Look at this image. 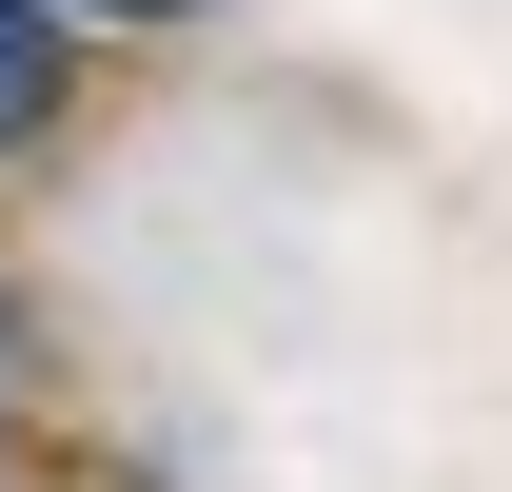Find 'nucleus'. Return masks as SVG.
<instances>
[{"mask_svg": "<svg viewBox=\"0 0 512 492\" xmlns=\"http://www.w3.org/2000/svg\"><path fill=\"white\" fill-rule=\"evenodd\" d=\"M79 20H197V0H79Z\"/></svg>", "mask_w": 512, "mask_h": 492, "instance_id": "nucleus-2", "label": "nucleus"}, {"mask_svg": "<svg viewBox=\"0 0 512 492\" xmlns=\"http://www.w3.org/2000/svg\"><path fill=\"white\" fill-rule=\"evenodd\" d=\"M79 119V0H0V158H40Z\"/></svg>", "mask_w": 512, "mask_h": 492, "instance_id": "nucleus-1", "label": "nucleus"}]
</instances>
